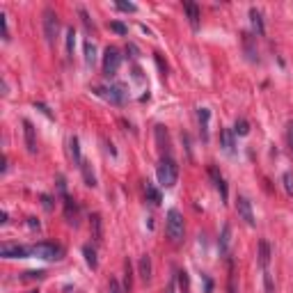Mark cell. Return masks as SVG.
I'll list each match as a JSON object with an SVG mask.
<instances>
[{
	"label": "cell",
	"mask_w": 293,
	"mask_h": 293,
	"mask_svg": "<svg viewBox=\"0 0 293 293\" xmlns=\"http://www.w3.org/2000/svg\"><path fill=\"white\" fill-rule=\"evenodd\" d=\"M156 174H158V183L163 185V188H174V185H177V179H179V168L170 156H165V158L158 163Z\"/></svg>",
	"instance_id": "obj_1"
},
{
	"label": "cell",
	"mask_w": 293,
	"mask_h": 293,
	"mask_svg": "<svg viewBox=\"0 0 293 293\" xmlns=\"http://www.w3.org/2000/svg\"><path fill=\"white\" fill-rule=\"evenodd\" d=\"M183 234H185V227H183V216L177 211V208H170L168 211V236L174 245L183 241Z\"/></svg>",
	"instance_id": "obj_2"
},
{
	"label": "cell",
	"mask_w": 293,
	"mask_h": 293,
	"mask_svg": "<svg viewBox=\"0 0 293 293\" xmlns=\"http://www.w3.org/2000/svg\"><path fill=\"white\" fill-rule=\"evenodd\" d=\"M32 257H39V259H46V261H60L65 257V250L55 243H37V245H30L28 247Z\"/></svg>",
	"instance_id": "obj_3"
},
{
	"label": "cell",
	"mask_w": 293,
	"mask_h": 293,
	"mask_svg": "<svg viewBox=\"0 0 293 293\" xmlns=\"http://www.w3.org/2000/svg\"><path fill=\"white\" fill-rule=\"evenodd\" d=\"M57 30H60V21H57L55 9H44V35H46V41L53 44L57 37Z\"/></svg>",
	"instance_id": "obj_4"
},
{
	"label": "cell",
	"mask_w": 293,
	"mask_h": 293,
	"mask_svg": "<svg viewBox=\"0 0 293 293\" xmlns=\"http://www.w3.org/2000/svg\"><path fill=\"white\" fill-rule=\"evenodd\" d=\"M119 65H121V55H119V51L117 48H106V53H103V73L108 78H115L117 76V71H119Z\"/></svg>",
	"instance_id": "obj_5"
},
{
	"label": "cell",
	"mask_w": 293,
	"mask_h": 293,
	"mask_svg": "<svg viewBox=\"0 0 293 293\" xmlns=\"http://www.w3.org/2000/svg\"><path fill=\"white\" fill-rule=\"evenodd\" d=\"M96 94L99 96H103L106 101H110V103H115V106H121L126 101V92H124V87L121 85H110V87H96Z\"/></svg>",
	"instance_id": "obj_6"
},
{
	"label": "cell",
	"mask_w": 293,
	"mask_h": 293,
	"mask_svg": "<svg viewBox=\"0 0 293 293\" xmlns=\"http://www.w3.org/2000/svg\"><path fill=\"white\" fill-rule=\"evenodd\" d=\"M236 213L247 227H255V213H252V204L247 197H238L236 199Z\"/></svg>",
	"instance_id": "obj_7"
},
{
	"label": "cell",
	"mask_w": 293,
	"mask_h": 293,
	"mask_svg": "<svg viewBox=\"0 0 293 293\" xmlns=\"http://www.w3.org/2000/svg\"><path fill=\"white\" fill-rule=\"evenodd\" d=\"M30 255V250L23 245H16V243H3V247H0V257L5 259H26Z\"/></svg>",
	"instance_id": "obj_8"
},
{
	"label": "cell",
	"mask_w": 293,
	"mask_h": 293,
	"mask_svg": "<svg viewBox=\"0 0 293 293\" xmlns=\"http://www.w3.org/2000/svg\"><path fill=\"white\" fill-rule=\"evenodd\" d=\"M23 135H26V149L30 154H37V135H35V126L28 119H23Z\"/></svg>",
	"instance_id": "obj_9"
},
{
	"label": "cell",
	"mask_w": 293,
	"mask_h": 293,
	"mask_svg": "<svg viewBox=\"0 0 293 293\" xmlns=\"http://www.w3.org/2000/svg\"><path fill=\"white\" fill-rule=\"evenodd\" d=\"M208 174H211L213 185H216V190L220 193V197H222V199H227V183H224L222 174L218 172V168H216V165H211V168H208Z\"/></svg>",
	"instance_id": "obj_10"
},
{
	"label": "cell",
	"mask_w": 293,
	"mask_h": 293,
	"mask_svg": "<svg viewBox=\"0 0 293 293\" xmlns=\"http://www.w3.org/2000/svg\"><path fill=\"white\" fill-rule=\"evenodd\" d=\"M259 266H261V270H268V263H270V245H268V241H259Z\"/></svg>",
	"instance_id": "obj_11"
},
{
	"label": "cell",
	"mask_w": 293,
	"mask_h": 293,
	"mask_svg": "<svg viewBox=\"0 0 293 293\" xmlns=\"http://www.w3.org/2000/svg\"><path fill=\"white\" fill-rule=\"evenodd\" d=\"M183 9H185V14H188L190 26L197 30V28H199V7L195 3H183Z\"/></svg>",
	"instance_id": "obj_12"
},
{
	"label": "cell",
	"mask_w": 293,
	"mask_h": 293,
	"mask_svg": "<svg viewBox=\"0 0 293 293\" xmlns=\"http://www.w3.org/2000/svg\"><path fill=\"white\" fill-rule=\"evenodd\" d=\"M220 144H222V149L227 151V154H234V133L229 129H222L220 131Z\"/></svg>",
	"instance_id": "obj_13"
},
{
	"label": "cell",
	"mask_w": 293,
	"mask_h": 293,
	"mask_svg": "<svg viewBox=\"0 0 293 293\" xmlns=\"http://www.w3.org/2000/svg\"><path fill=\"white\" fill-rule=\"evenodd\" d=\"M197 117H199V126H202V140L206 142L208 140V117H211V112H208V108H199Z\"/></svg>",
	"instance_id": "obj_14"
},
{
	"label": "cell",
	"mask_w": 293,
	"mask_h": 293,
	"mask_svg": "<svg viewBox=\"0 0 293 293\" xmlns=\"http://www.w3.org/2000/svg\"><path fill=\"white\" fill-rule=\"evenodd\" d=\"M65 213H67V220H69V224H73V227H76V224H78V206L71 202L69 197L65 199Z\"/></svg>",
	"instance_id": "obj_15"
},
{
	"label": "cell",
	"mask_w": 293,
	"mask_h": 293,
	"mask_svg": "<svg viewBox=\"0 0 293 293\" xmlns=\"http://www.w3.org/2000/svg\"><path fill=\"white\" fill-rule=\"evenodd\" d=\"M69 156H71L73 165H78V168H80L82 158H80V144H78V138H71L69 140Z\"/></svg>",
	"instance_id": "obj_16"
},
{
	"label": "cell",
	"mask_w": 293,
	"mask_h": 293,
	"mask_svg": "<svg viewBox=\"0 0 293 293\" xmlns=\"http://www.w3.org/2000/svg\"><path fill=\"white\" fill-rule=\"evenodd\" d=\"M140 277H142L144 282L151 280V259H149V255L140 257Z\"/></svg>",
	"instance_id": "obj_17"
},
{
	"label": "cell",
	"mask_w": 293,
	"mask_h": 293,
	"mask_svg": "<svg viewBox=\"0 0 293 293\" xmlns=\"http://www.w3.org/2000/svg\"><path fill=\"white\" fill-rule=\"evenodd\" d=\"M82 255H85V261H87V266L92 268V270H96L99 268V261H96V250L92 245H85L82 247Z\"/></svg>",
	"instance_id": "obj_18"
},
{
	"label": "cell",
	"mask_w": 293,
	"mask_h": 293,
	"mask_svg": "<svg viewBox=\"0 0 293 293\" xmlns=\"http://www.w3.org/2000/svg\"><path fill=\"white\" fill-rule=\"evenodd\" d=\"M250 18H252V28L257 30V35H263V18H261V12L257 7L250 9Z\"/></svg>",
	"instance_id": "obj_19"
},
{
	"label": "cell",
	"mask_w": 293,
	"mask_h": 293,
	"mask_svg": "<svg viewBox=\"0 0 293 293\" xmlns=\"http://www.w3.org/2000/svg\"><path fill=\"white\" fill-rule=\"evenodd\" d=\"M80 170H82V177H85V183L90 185V188H94V185H96V177H94V172H92V165L82 160Z\"/></svg>",
	"instance_id": "obj_20"
},
{
	"label": "cell",
	"mask_w": 293,
	"mask_h": 293,
	"mask_svg": "<svg viewBox=\"0 0 293 293\" xmlns=\"http://www.w3.org/2000/svg\"><path fill=\"white\" fill-rule=\"evenodd\" d=\"M229 236H232V229H229V224H224L222 236H220V252H222V255H227L229 252Z\"/></svg>",
	"instance_id": "obj_21"
},
{
	"label": "cell",
	"mask_w": 293,
	"mask_h": 293,
	"mask_svg": "<svg viewBox=\"0 0 293 293\" xmlns=\"http://www.w3.org/2000/svg\"><path fill=\"white\" fill-rule=\"evenodd\" d=\"M85 62H87V65H94V62H96V46H94V41H85Z\"/></svg>",
	"instance_id": "obj_22"
},
{
	"label": "cell",
	"mask_w": 293,
	"mask_h": 293,
	"mask_svg": "<svg viewBox=\"0 0 293 293\" xmlns=\"http://www.w3.org/2000/svg\"><path fill=\"white\" fill-rule=\"evenodd\" d=\"M90 220H92V238H94L96 243H101V218L94 213Z\"/></svg>",
	"instance_id": "obj_23"
},
{
	"label": "cell",
	"mask_w": 293,
	"mask_h": 293,
	"mask_svg": "<svg viewBox=\"0 0 293 293\" xmlns=\"http://www.w3.org/2000/svg\"><path fill=\"white\" fill-rule=\"evenodd\" d=\"M131 286H133V277H131V261H126L124 263V293H129Z\"/></svg>",
	"instance_id": "obj_24"
},
{
	"label": "cell",
	"mask_w": 293,
	"mask_h": 293,
	"mask_svg": "<svg viewBox=\"0 0 293 293\" xmlns=\"http://www.w3.org/2000/svg\"><path fill=\"white\" fill-rule=\"evenodd\" d=\"M73 46H76V30L69 28V30H67V53H69V55H73Z\"/></svg>",
	"instance_id": "obj_25"
},
{
	"label": "cell",
	"mask_w": 293,
	"mask_h": 293,
	"mask_svg": "<svg viewBox=\"0 0 293 293\" xmlns=\"http://www.w3.org/2000/svg\"><path fill=\"white\" fill-rule=\"evenodd\" d=\"M144 190H146V197L151 199V204H160V193L154 188V185L146 183V188H144Z\"/></svg>",
	"instance_id": "obj_26"
},
{
	"label": "cell",
	"mask_w": 293,
	"mask_h": 293,
	"mask_svg": "<svg viewBox=\"0 0 293 293\" xmlns=\"http://www.w3.org/2000/svg\"><path fill=\"white\" fill-rule=\"evenodd\" d=\"M234 131H236L238 135H247V133H250V124H247L245 119H238L236 126H234Z\"/></svg>",
	"instance_id": "obj_27"
},
{
	"label": "cell",
	"mask_w": 293,
	"mask_h": 293,
	"mask_svg": "<svg viewBox=\"0 0 293 293\" xmlns=\"http://www.w3.org/2000/svg\"><path fill=\"white\" fill-rule=\"evenodd\" d=\"M282 181H284L286 193L293 195V172H284V174H282Z\"/></svg>",
	"instance_id": "obj_28"
},
{
	"label": "cell",
	"mask_w": 293,
	"mask_h": 293,
	"mask_svg": "<svg viewBox=\"0 0 293 293\" xmlns=\"http://www.w3.org/2000/svg\"><path fill=\"white\" fill-rule=\"evenodd\" d=\"M110 30L117 32V35H126V32H129V28H126L124 23H119V21H112L110 23Z\"/></svg>",
	"instance_id": "obj_29"
},
{
	"label": "cell",
	"mask_w": 293,
	"mask_h": 293,
	"mask_svg": "<svg viewBox=\"0 0 293 293\" xmlns=\"http://www.w3.org/2000/svg\"><path fill=\"white\" fill-rule=\"evenodd\" d=\"M117 7H119L121 12H135V9H138L133 3H124V0H117Z\"/></svg>",
	"instance_id": "obj_30"
},
{
	"label": "cell",
	"mask_w": 293,
	"mask_h": 293,
	"mask_svg": "<svg viewBox=\"0 0 293 293\" xmlns=\"http://www.w3.org/2000/svg\"><path fill=\"white\" fill-rule=\"evenodd\" d=\"M179 284H181V291L183 293H188V273H185V270L179 273Z\"/></svg>",
	"instance_id": "obj_31"
},
{
	"label": "cell",
	"mask_w": 293,
	"mask_h": 293,
	"mask_svg": "<svg viewBox=\"0 0 293 293\" xmlns=\"http://www.w3.org/2000/svg\"><path fill=\"white\" fill-rule=\"evenodd\" d=\"M0 23H3V39H9V30H7V14H0Z\"/></svg>",
	"instance_id": "obj_32"
},
{
	"label": "cell",
	"mask_w": 293,
	"mask_h": 293,
	"mask_svg": "<svg viewBox=\"0 0 293 293\" xmlns=\"http://www.w3.org/2000/svg\"><path fill=\"white\" fill-rule=\"evenodd\" d=\"M263 280H266V291L273 293V280H270V273L268 270H263Z\"/></svg>",
	"instance_id": "obj_33"
},
{
	"label": "cell",
	"mask_w": 293,
	"mask_h": 293,
	"mask_svg": "<svg viewBox=\"0 0 293 293\" xmlns=\"http://www.w3.org/2000/svg\"><path fill=\"white\" fill-rule=\"evenodd\" d=\"M108 291H110V293H121V289H119V282H117V280H110Z\"/></svg>",
	"instance_id": "obj_34"
},
{
	"label": "cell",
	"mask_w": 293,
	"mask_h": 293,
	"mask_svg": "<svg viewBox=\"0 0 293 293\" xmlns=\"http://www.w3.org/2000/svg\"><path fill=\"white\" fill-rule=\"evenodd\" d=\"M229 293H236V282H234V273L229 277Z\"/></svg>",
	"instance_id": "obj_35"
},
{
	"label": "cell",
	"mask_w": 293,
	"mask_h": 293,
	"mask_svg": "<svg viewBox=\"0 0 293 293\" xmlns=\"http://www.w3.org/2000/svg\"><path fill=\"white\" fill-rule=\"evenodd\" d=\"M165 293H174V282H170L168 289H165Z\"/></svg>",
	"instance_id": "obj_36"
}]
</instances>
